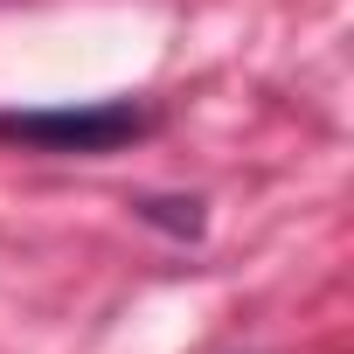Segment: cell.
Returning <instances> with one entry per match:
<instances>
[{"instance_id":"obj_1","label":"cell","mask_w":354,"mask_h":354,"mask_svg":"<svg viewBox=\"0 0 354 354\" xmlns=\"http://www.w3.org/2000/svg\"><path fill=\"white\" fill-rule=\"evenodd\" d=\"M146 118L132 104H84V111H8L0 132L8 139H28V146H49V153H111L139 132Z\"/></svg>"}]
</instances>
